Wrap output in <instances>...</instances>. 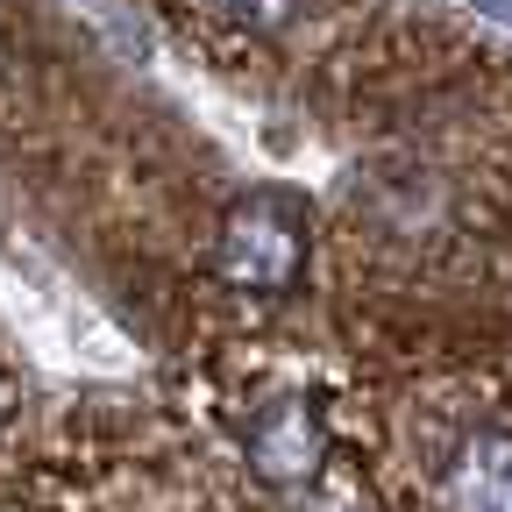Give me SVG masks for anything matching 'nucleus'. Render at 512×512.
Masks as SVG:
<instances>
[{
  "instance_id": "f257e3e1",
  "label": "nucleus",
  "mask_w": 512,
  "mask_h": 512,
  "mask_svg": "<svg viewBox=\"0 0 512 512\" xmlns=\"http://www.w3.org/2000/svg\"><path fill=\"white\" fill-rule=\"evenodd\" d=\"M178 420L271 512H349L363 370L292 342H214L178 377Z\"/></svg>"
},
{
  "instance_id": "f03ea898",
  "label": "nucleus",
  "mask_w": 512,
  "mask_h": 512,
  "mask_svg": "<svg viewBox=\"0 0 512 512\" xmlns=\"http://www.w3.org/2000/svg\"><path fill=\"white\" fill-rule=\"evenodd\" d=\"M349 512H512V363L363 370Z\"/></svg>"
},
{
  "instance_id": "7ed1b4c3",
  "label": "nucleus",
  "mask_w": 512,
  "mask_h": 512,
  "mask_svg": "<svg viewBox=\"0 0 512 512\" xmlns=\"http://www.w3.org/2000/svg\"><path fill=\"white\" fill-rule=\"evenodd\" d=\"M0 512H271L178 413L29 420L0 456Z\"/></svg>"
},
{
  "instance_id": "20e7f679",
  "label": "nucleus",
  "mask_w": 512,
  "mask_h": 512,
  "mask_svg": "<svg viewBox=\"0 0 512 512\" xmlns=\"http://www.w3.org/2000/svg\"><path fill=\"white\" fill-rule=\"evenodd\" d=\"M320 264V221L299 192L249 185L214 214L207 235V285L242 313H278L313 285Z\"/></svg>"
},
{
  "instance_id": "39448f33",
  "label": "nucleus",
  "mask_w": 512,
  "mask_h": 512,
  "mask_svg": "<svg viewBox=\"0 0 512 512\" xmlns=\"http://www.w3.org/2000/svg\"><path fill=\"white\" fill-rule=\"evenodd\" d=\"M207 8L242 36H285V29H299L306 0H207Z\"/></svg>"
},
{
  "instance_id": "423d86ee",
  "label": "nucleus",
  "mask_w": 512,
  "mask_h": 512,
  "mask_svg": "<svg viewBox=\"0 0 512 512\" xmlns=\"http://www.w3.org/2000/svg\"><path fill=\"white\" fill-rule=\"evenodd\" d=\"M29 392H22V377H15V363L8 356H0V456H8V448L29 434Z\"/></svg>"
}]
</instances>
